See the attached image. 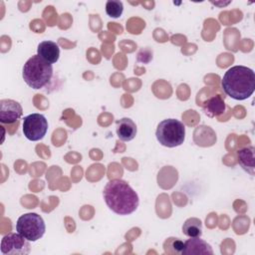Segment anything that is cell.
<instances>
[{"label": "cell", "instance_id": "2", "mask_svg": "<svg viewBox=\"0 0 255 255\" xmlns=\"http://www.w3.org/2000/svg\"><path fill=\"white\" fill-rule=\"evenodd\" d=\"M223 91L230 98L243 101L248 99L255 90V73L245 66L229 68L221 80Z\"/></svg>", "mask_w": 255, "mask_h": 255}, {"label": "cell", "instance_id": "1", "mask_svg": "<svg viewBox=\"0 0 255 255\" xmlns=\"http://www.w3.org/2000/svg\"><path fill=\"white\" fill-rule=\"evenodd\" d=\"M103 196L108 207L119 215L131 214L139 204L137 193L123 179L110 180L103 190Z\"/></svg>", "mask_w": 255, "mask_h": 255}, {"label": "cell", "instance_id": "11", "mask_svg": "<svg viewBox=\"0 0 255 255\" xmlns=\"http://www.w3.org/2000/svg\"><path fill=\"white\" fill-rule=\"evenodd\" d=\"M37 55L44 61L54 64L59 60L60 48L58 44L53 41H43L38 45Z\"/></svg>", "mask_w": 255, "mask_h": 255}, {"label": "cell", "instance_id": "16", "mask_svg": "<svg viewBox=\"0 0 255 255\" xmlns=\"http://www.w3.org/2000/svg\"><path fill=\"white\" fill-rule=\"evenodd\" d=\"M183 249V242L174 237L167 238L163 243V250L164 253L167 254H181V251Z\"/></svg>", "mask_w": 255, "mask_h": 255}, {"label": "cell", "instance_id": "6", "mask_svg": "<svg viewBox=\"0 0 255 255\" xmlns=\"http://www.w3.org/2000/svg\"><path fill=\"white\" fill-rule=\"evenodd\" d=\"M48 130V121L42 114H31L23 119V133L31 141L42 139Z\"/></svg>", "mask_w": 255, "mask_h": 255}, {"label": "cell", "instance_id": "8", "mask_svg": "<svg viewBox=\"0 0 255 255\" xmlns=\"http://www.w3.org/2000/svg\"><path fill=\"white\" fill-rule=\"evenodd\" d=\"M23 114L21 105L10 99H3L0 101V122L2 124H13Z\"/></svg>", "mask_w": 255, "mask_h": 255}, {"label": "cell", "instance_id": "13", "mask_svg": "<svg viewBox=\"0 0 255 255\" xmlns=\"http://www.w3.org/2000/svg\"><path fill=\"white\" fill-rule=\"evenodd\" d=\"M204 114L209 118H215L222 115L226 110V105L224 100L216 95L211 97L210 99L206 100L202 105Z\"/></svg>", "mask_w": 255, "mask_h": 255}, {"label": "cell", "instance_id": "17", "mask_svg": "<svg viewBox=\"0 0 255 255\" xmlns=\"http://www.w3.org/2000/svg\"><path fill=\"white\" fill-rule=\"evenodd\" d=\"M124 4L120 0H109L106 3V13L112 18H119L123 14Z\"/></svg>", "mask_w": 255, "mask_h": 255}, {"label": "cell", "instance_id": "12", "mask_svg": "<svg viewBox=\"0 0 255 255\" xmlns=\"http://www.w3.org/2000/svg\"><path fill=\"white\" fill-rule=\"evenodd\" d=\"M137 128L129 118H123L117 122V134L123 141H129L136 135Z\"/></svg>", "mask_w": 255, "mask_h": 255}, {"label": "cell", "instance_id": "5", "mask_svg": "<svg viewBox=\"0 0 255 255\" xmlns=\"http://www.w3.org/2000/svg\"><path fill=\"white\" fill-rule=\"evenodd\" d=\"M16 231L30 242H35L43 237L46 231V225L41 215L30 212L18 218Z\"/></svg>", "mask_w": 255, "mask_h": 255}, {"label": "cell", "instance_id": "3", "mask_svg": "<svg viewBox=\"0 0 255 255\" xmlns=\"http://www.w3.org/2000/svg\"><path fill=\"white\" fill-rule=\"evenodd\" d=\"M53 76L52 64L44 61L38 55L29 58L23 66L22 77L32 89L38 90L46 86Z\"/></svg>", "mask_w": 255, "mask_h": 255}, {"label": "cell", "instance_id": "10", "mask_svg": "<svg viewBox=\"0 0 255 255\" xmlns=\"http://www.w3.org/2000/svg\"><path fill=\"white\" fill-rule=\"evenodd\" d=\"M237 160L241 167L250 175L255 173V148L252 145L241 147L237 150Z\"/></svg>", "mask_w": 255, "mask_h": 255}, {"label": "cell", "instance_id": "15", "mask_svg": "<svg viewBox=\"0 0 255 255\" xmlns=\"http://www.w3.org/2000/svg\"><path fill=\"white\" fill-rule=\"evenodd\" d=\"M210 129L209 127H206V126H198L196 127L195 130H194V141L197 145H200V146H211L213 145L214 143L209 140L208 138H206V133L208 132V130Z\"/></svg>", "mask_w": 255, "mask_h": 255}, {"label": "cell", "instance_id": "14", "mask_svg": "<svg viewBox=\"0 0 255 255\" xmlns=\"http://www.w3.org/2000/svg\"><path fill=\"white\" fill-rule=\"evenodd\" d=\"M182 232L188 237H200L202 234V222L199 218L190 217L182 225Z\"/></svg>", "mask_w": 255, "mask_h": 255}, {"label": "cell", "instance_id": "4", "mask_svg": "<svg viewBox=\"0 0 255 255\" xmlns=\"http://www.w3.org/2000/svg\"><path fill=\"white\" fill-rule=\"evenodd\" d=\"M155 135L161 145L175 147L184 141L185 126L178 120L166 119L158 124Z\"/></svg>", "mask_w": 255, "mask_h": 255}, {"label": "cell", "instance_id": "9", "mask_svg": "<svg viewBox=\"0 0 255 255\" xmlns=\"http://www.w3.org/2000/svg\"><path fill=\"white\" fill-rule=\"evenodd\" d=\"M182 255H200V254H213L211 246L200 239L199 237H190L185 242H183V249L181 251Z\"/></svg>", "mask_w": 255, "mask_h": 255}, {"label": "cell", "instance_id": "7", "mask_svg": "<svg viewBox=\"0 0 255 255\" xmlns=\"http://www.w3.org/2000/svg\"><path fill=\"white\" fill-rule=\"evenodd\" d=\"M30 251V241L18 232L9 233L1 240V253L4 255H27Z\"/></svg>", "mask_w": 255, "mask_h": 255}]
</instances>
